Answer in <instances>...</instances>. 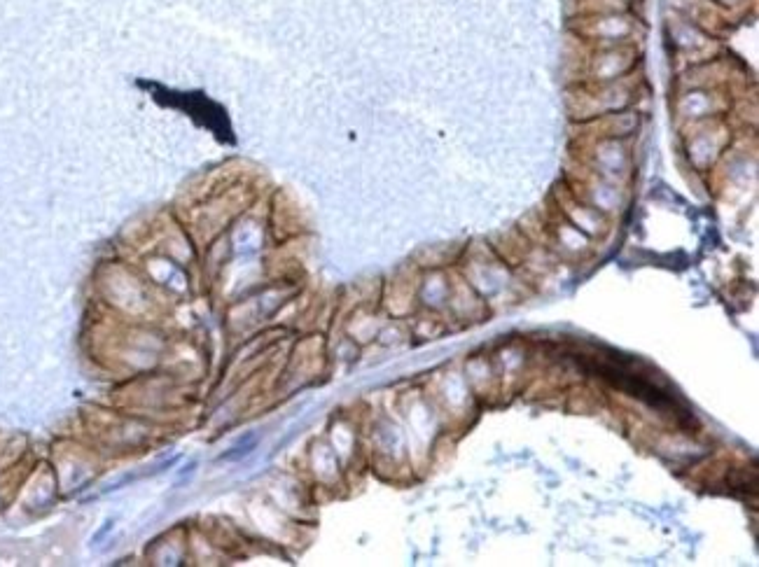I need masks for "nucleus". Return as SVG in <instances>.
I'll list each match as a JSON object with an SVG mask.
<instances>
[{
  "label": "nucleus",
  "instance_id": "obj_4",
  "mask_svg": "<svg viewBox=\"0 0 759 567\" xmlns=\"http://www.w3.org/2000/svg\"><path fill=\"white\" fill-rule=\"evenodd\" d=\"M708 3H713L717 10H722L724 14L729 17V12H736V10H743V7H748V0H708Z\"/></svg>",
  "mask_w": 759,
  "mask_h": 567
},
{
  "label": "nucleus",
  "instance_id": "obj_1",
  "mask_svg": "<svg viewBox=\"0 0 759 567\" xmlns=\"http://www.w3.org/2000/svg\"><path fill=\"white\" fill-rule=\"evenodd\" d=\"M573 31L580 42L594 47L633 45L638 35V19L629 12L577 14L573 19Z\"/></svg>",
  "mask_w": 759,
  "mask_h": 567
},
{
  "label": "nucleus",
  "instance_id": "obj_2",
  "mask_svg": "<svg viewBox=\"0 0 759 567\" xmlns=\"http://www.w3.org/2000/svg\"><path fill=\"white\" fill-rule=\"evenodd\" d=\"M636 45L594 47L589 54L587 75L589 82H617L624 80L636 66Z\"/></svg>",
  "mask_w": 759,
  "mask_h": 567
},
{
  "label": "nucleus",
  "instance_id": "obj_3",
  "mask_svg": "<svg viewBox=\"0 0 759 567\" xmlns=\"http://www.w3.org/2000/svg\"><path fill=\"white\" fill-rule=\"evenodd\" d=\"M699 124V131L694 133L692 140H689V159L694 161V166L699 168H708L713 161L720 157L724 140L720 138V124L717 119H706V122H696Z\"/></svg>",
  "mask_w": 759,
  "mask_h": 567
}]
</instances>
